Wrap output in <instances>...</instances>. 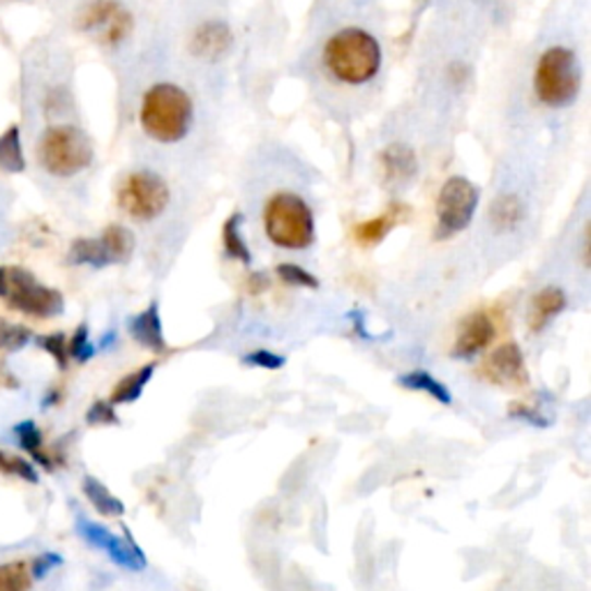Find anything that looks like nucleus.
<instances>
[{
    "label": "nucleus",
    "mask_w": 591,
    "mask_h": 591,
    "mask_svg": "<svg viewBox=\"0 0 591 591\" xmlns=\"http://www.w3.org/2000/svg\"><path fill=\"white\" fill-rule=\"evenodd\" d=\"M384 164H386L389 176H393V178H409L416 171L414 152L405 146H391L384 152Z\"/></svg>",
    "instance_id": "nucleus-26"
},
{
    "label": "nucleus",
    "mask_w": 591,
    "mask_h": 591,
    "mask_svg": "<svg viewBox=\"0 0 591 591\" xmlns=\"http://www.w3.org/2000/svg\"><path fill=\"white\" fill-rule=\"evenodd\" d=\"M0 169L8 171V174H22L26 169L22 135H19L16 125L8 127L3 135H0Z\"/></svg>",
    "instance_id": "nucleus-20"
},
{
    "label": "nucleus",
    "mask_w": 591,
    "mask_h": 591,
    "mask_svg": "<svg viewBox=\"0 0 591 591\" xmlns=\"http://www.w3.org/2000/svg\"><path fill=\"white\" fill-rule=\"evenodd\" d=\"M395 222H397V213L395 211L384 213V216H379L374 220H368L364 224H358L354 236H356V241L360 245H377L379 241H384V236L395 226Z\"/></svg>",
    "instance_id": "nucleus-24"
},
{
    "label": "nucleus",
    "mask_w": 591,
    "mask_h": 591,
    "mask_svg": "<svg viewBox=\"0 0 591 591\" xmlns=\"http://www.w3.org/2000/svg\"><path fill=\"white\" fill-rule=\"evenodd\" d=\"M0 298H5L14 310L37 319H53L65 310L63 294L47 287L22 266H5V290Z\"/></svg>",
    "instance_id": "nucleus-6"
},
{
    "label": "nucleus",
    "mask_w": 591,
    "mask_h": 591,
    "mask_svg": "<svg viewBox=\"0 0 591 591\" xmlns=\"http://www.w3.org/2000/svg\"><path fill=\"white\" fill-rule=\"evenodd\" d=\"M263 229L282 250H308L317 236L312 208L294 193H280L266 204Z\"/></svg>",
    "instance_id": "nucleus-3"
},
{
    "label": "nucleus",
    "mask_w": 591,
    "mask_h": 591,
    "mask_svg": "<svg viewBox=\"0 0 591 591\" xmlns=\"http://www.w3.org/2000/svg\"><path fill=\"white\" fill-rule=\"evenodd\" d=\"M37 156H40V164L49 174L70 178L90 167L93 144L79 127L56 125L42 135L40 146H37Z\"/></svg>",
    "instance_id": "nucleus-5"
},
{
    "label": "nucleus",
    "mask_w": 591,
    "mask_h": 591,
    "mask_svg": "<svg viewBox=\"0 0 591 591\" xmlns=\"http://www.w3.org/2000/svg\"><path fill=\"white\" fill-rule=\"evenodd\" d=\"M229 42H232V35H229L224 24H206L204 28H199L197 37H195V51L204 59H218L226 49Z\"/></svg>",
    "instance_id": "nucleus-19"
},
{
    "label": "nucleus",
    "mask_w": 591,
    "mask_h": 591,
    "mask_svg": "<svg viewBox=\"0 0 591 591\" xmlns=\"http://www.w3.org/2000/svg\"><path fill=\"white\" fill-rule=\"evenodd\" d=\"M33 584L26 562L0 564V591H28Z\"/></svg>",
    "instance_id": "nucleus-25"
},
{
    "label": "nucleus",
    "mask_w": 591,
    "mask_h": 591,
    "mask_svg": "<svg viewBox=\"0 0 591 591\" xmlns=\"http://www.w3.org/2000/svg\"><path fill=\"white\" fill-rule=\"evenodd\" d=\"M67 354L74 358L76 364H88V360L95 356V347L88 337V327L82 323L79 329L74 331V335L67 340Z\"/></svg>",
    "instance_id": "nucleus-31"
},
{
    "label": "nucleus",
    "mask_w": 591,
    "mask_h": 591,
    "mask_svg": "<svg viewBox=\"0 0 591 591\" xmlns=\"http://www.w3.org/2000/svg\"><path fill=\"white\" fill-rule=\"evenodd\" d=\"M483 372L497 381V384H527V366L525 354L516 342H506L500 349H494L492 356L485 360Z\"/></svg>",
    "instance_id": "nucleus-13"
},
{
    "label": "nucleus",
    "mask_w": 591,
    "mask_h": 591,
    "mask_svg": "<svg viewBox=\"0 0 591 591\" xmlns=\"http://www.w3.org/2000/svg\"><path fill=\"white\" fill-rule=\"evenodd\" d=\"M76 533H79V537L88 545L107 552L109 559L116 566H121V568L144 570L146 564H148L144 550L137 545L135 539H132V533L127 529L123 531V537H119V533L109 531L107 527H102L98 522H90L86 518H79V520H76Z\"/></svg>",
    "instance_id": "nucleus-10"
},
{
    "label": "nucleus",
    "mask_w": 591,
    "mask_h": 591,
    "mask_svg": "<svg viewBox=\"0 0 591 591\" xmlns=\"http://www.w3.org/2000/svg\"><path fill=\"white\" fill-rule=\"evenodd\" d=\"M35 345L40 347V349H45L56 360V366H59L61 370L67 368L70 354H67V337L63 333H51V335L37 337Z\"/></svg>",
    "instance_id": "nucleus-30"
},
{
    "label": "nucleus",
    "mask_w": 591,
    "mask_h": 591,
    "mask_svg": "<svg viewBox=\"0 0 591 591\" xmlns=\"http://www.w3.org/2000/svg\"><path fill=\"white\" fill-rule=\"evenodd\" d=\"M30 340H33V333L26 327L0 321V349L19 352V349H24Z\"/></svg>",
    "instance_id": "nucleus-28"
},
{
    "label": "nucleus",
    "mask_w": 591,
    "mask_h": 591,
    "mask_svg": "<svg viewBox=\"0 0 591 591\" xmlns=\"http://www.w3.org/2000/svg\"><path fill=\"white\" fill-rule=\"evenodd\" d=\"M566 305H568V298H566L564 290L552 287V284L550 287L541 290L529 303V310H527L529 329L541 333L543 329L550 327L552 319H557L566 310Z\"/></svg>",
    "instance_id": "nucleus-15"
},
{
    "label": "nucleus",
    "mask_w": 591,
    "mask_h": 591,
    "mask_svg": "<svg viewBox=\"0 0 591 591\" xmlns=\"http://www.w3.org/2000/svg\"><path fill=\"white\" fill-rule=\"evenodd\" d=\"M0 471L10 473V476H19V479L26 481V483H33V485L40 483V473H37L35 465L28 463L26 457H22V455L0 451Z\"/></svg>",
    "instance_id": "nucleus-27"
},
{
    "label": "nucleus",
    "mask_w": 591,
    "mask_h": 591,
    "mask_svg": "<svg viewBox=\"0 0 591 591\" xmlns=\"http://www.w3.org/2000/svg\"><path fill=\"white\" fill-rule=\"evenodd\" d=\"M86 423L88 426H119L116 405H111L109 399H98V403H93L90 409L86 411Z\"/></svg>",
    "instance_id": "nucleus-32"
},
{
    "label": "nucleus",
    "mask_w": 591,
    "mask_h": 591,
    "mask_svg": "<svg viewBox=\"0 0 591 591\" xmlns=\"http://www.w3.org/2000/svg\"><path fill=\"white\" fill-rule=\"evenodd\" d=\"M127 331L132 340L139 342V345L152 354H167V340L162 331V317L158 303H150L144 312L132 317L127 321Z\"/></svg>",
    "instance_id": "nucleus-14"
},
{
    "label": "nucleus",
    "mask_w": 591,
    "mask_h": 591,
    "mask_svg": "<svg viewBox=\"0 0 591 591\" xmlns=\"http://www.w3.org/2000/svg\"><path fill=\"white\" fill-rule=\"evenodd\" d=\"M397 384L403 386V389H409V391L428 393L430 397H434L436 403H442V405H451L453 403V395H451L448 386H444L440 379L432 377L426 370H414V372H407V374H399L397 377Z\"/></svg>",
    "instance_id": "nucleus-17"
},
{
    "label": "nucleus",
    "mask_w": 591,
    "mask_h": 591,
    "mask_svg": "<svg viewBox=\"0 0 591 591\" xmlns=\"http://www.w3.org/2000/svg\"><path fill=\"white\" fill-rule=\"evenodd\" d=\"M14 434H16V440H19V446H22L26 453L33 455V460L35 463H40L45 469H53V460H51V455L45 453L42 448V430L37 428L35 421H22L19 426H14Z\"/></svg>",
    "instance_id": "nucleus-22"
},
{
    "label": "nucleus",
    "mask_w": 591,
    "mask_h": 591,
    "mask_svg": "<svg viewBox=\"0 0 591 591\" xmlns=\"http://www.w3.org/2000/svg\"><path fill=\"white\" fill-rule=\"evenodd\" d=\"M119 206L123 208V213L139 222L156 220L169 206V185L156 171H135L119 189Z\"/></svg>",
    "instance_id": "nucleus-8"
},
{
    "label": "nucleus",
    "mask_w": 591,
    "mask_h": 591,
    "mask_svg": "<svg viewBox=\"0 0 591 591\" xmlns=\"http://www.w3.org/2000/svg\"><path fill=\"white\" fill-rule=\"evenodd\" d=\"M278 275L284 284H290V287H303V290H317L319 287V280L308 273L305 269H300V266L296 263H280L278 266Z\"/></svg>",
    "instance_id": "nucleus-29"
},
{
    "label": "nucleus",
    "mask_w": 591,
    "mask_h": 591,
    "mask_svg": "<svg viewBox=\"0 0 591 591\" xmlns=\"http://www.w3.org/2000/svg\"><path fill=\"white\" fill-rule=\"evenodd\" d=\"M508 416L520 418V421H525V423H529V426H533V428H550L547 418H543L539 411H533V409L527 407V405L513 403V405L508 407Z\"/></svg>",
    "instance_id": "nucleus-35"
},
{
    "label": "nucleus",
    "mask_w": 591,
    "mask_h": 591,
    "mask_svg": "<svg viewBox=\"0 0 591 591\" xmlns=\"http://www.w3.org/2000/svg\"><path fill=\"white\" fill-rule=\"evenodd\" d=\"M481 193L469 178L451 176L436 199V238H451L471 224Z\"/></svg>",
    "instance_id": "nucleus-7"
},
{
    "label": "nucleus",
    "mask_w": 591,
    "mask_h": 591,
    "mask_svg": "<svg viewBox=\"0 0 591 591\" xmlns=\"http://www.w3.org/2000/svg\"><path fill=\"white\" fill-rule=\"evenodd\" d=\"M494 335H497V329H494V321L490 319V315L483 310H476L460 321L451 356L457 360H471L492 345Z\"/></svg>",
    "instance_id": "nucleus-12"
},
{
    "label": "nucleus",
    "mask_w": 591,
    "mask_h": 591,
    "mask_svg": "<svg viewBox=\"0 0 591 591\" xmlns=\"http://www.w3.org/2000/svg\"><path fill=\"white\" fill-rule=\"evenodd\" d=\"M222 243H224V253L229 257L243 261L245 266L253 263V253H250V247H247V243L243 238V216L241 213H234L232 218L224 222Z\"/></svg>",
    "instance_id": "nucleus-21"
},
{
    "label": "nucleus",
    "mask_w": 591,
    "mask_h": 591,
    "mask_svg": "<svg viewBox=\"0 0 591 591\" xmlns=\"http://www.w3.org/2000/svg\"><path fill=\"white\" fill-rule=\"evenodd\" d=\"M522 216H525V208L516 195H504L490 208L492 224L502 229V232H510V229H516L522 222Z\"/></svg>",
    "instance_id": "nucleus-23"
},
{
    "label": "nucleus",
    "mask_w": 591,
    "mask_h": 591,
    "mask_svg": "<svg viewBox=\"0 0 591 591\" xmlns=\"http://www.w3.org/2000/svg\"><path fill=\"white\" fill-rule=\"evenodd\" d=\"M82 28L107 45H119L132 28V16L116 0H93L82 12Z\"/></svg>",
    "instance_id": "nucleus-11"
},
{
    "label": "nucleus",
    "mask_w": 591,
    "mask_h": 591,
    "mask_svg": "<svg viewBox=\"0 0 591 591\" xmlns=\"http://www.w3.org/2000/svg\"><path fill=\"white\" fill-rule=\"evenodd\" d=\"M152 372H156V364H148V366L139 368L137 372L125 374V377L119 381V386L113 389L109 403H111V405H130V403H137V399H139L141 393H144V389L148 386V381L152 379Z\"/></svg>",
    "instance_id": "nucleus-18"
},
{
    "label": "nucleus",
    "mask_w": 591,
    "mask_h": 591,
    "mask_svg": "<svg viewBox=\"0 0 591 591\" xmlns=\"http://www.w3.org/2000/svg\"><path fill=\"white\" fill-rule=\"evenodd\" d=\"M86 500L93 504V508L100 513L104 518H121L125 513V504L116 497V494H111V490L95 479V476H86L84 485H82Z\"/></svg>",
    "instance_id": "nucleus-16"
},
{
    "label": "nucleus",
    "mask_w": 591,
    "mask_h": 591,
    "mask_svg": "<svg viewBox=\"0 0 591 591\" xmlns=\"http://www.w3.org/2000/svg\"><path fill=\"white\" fill-rule=\"evenodd\" d=\"M243 364H245V366H250V368L280 370V368H284V364H287V358L280 356V354H273V352L259 349V352H253V354L243 356Z\"/></svg>",
    "instance_id": "nucleus-33"
},
{
    "label": "nucleus",
    "mask_w": 591,
    "mask_h": 591,
    "mask_svg": "<svg viewBox=\"0 0 591 591\" xmlns=\"http://www.w3.org/2000/svg\"><path fill=\"white\" fill-rule=\"evenodd\" d=\"M323 61L337 82L364 86L381 70V47L368 30L345 28L331 37Z\"/></svg>",
    "instance_id": "nucleus-2"
},
{
    "label": "nucleus",
    "mask_w": 591,
    "mask_h": 591,
    "mask_svg": "<svg viewBox=\"0 0 591 591\" xmlns=\"http://www.w3.org/2000/svg\"><path fill=\"white\" fill-rule=\"evenodd\" d=\"M63 564V557L56 555V552H45V555L35 557L30 564H28V570H30V578L33 580H42L47 578L53 568H59Z\"/></svg>",
    "instance_id": "nucleus-34"
},
{
    "label": "nucleus",
    "mask_w": 591,
    "mask_h": 591,
    "mask_svg": "<svg viewBox=\"0 0 591 591\" xmlns=\"http://www.w3.org/2000/svg\"><path fill=\"white\" fill-rule=\"evenodd\" d=\"M195 121V104L176 84H156L141 102V127L160 144H178L187 137Z\"/></svg>",
    "instance_id": "nucleus-1"
},
{
    "label": "nucleus",
    "mask_w": 591,
    "mask_h": 591,
    "mask_svg": "<svg viewBox=\"0 0 591 591\" xmlns=\"http://www.w3.org/2000/svg\"><path fill=\"white\" fill-rule=\"evenodd\" d=\"M582 70L578 56L566 47H550L537 65L533 88L539 100L550 109H564L578 100Z\"/></svg>",
    "instance_id": "nucleus-4"
},
{
    "label": "nucleus",
    "mask_w": 591,
    "mask_h": 591,
    "mask_svg": "<svg viewBox=\"0 0 591 591\" xmlns=\"http://www.w3.org/2000/svg\"><path fill=\"white\" fill-rule=\"evenodd\" d=\"M135 253V234L121 224L104 229L100 238H79L70 247L67 261L74 266H93V269H107L113 263H127Z\"/></svg>",
    "instance_id": "nucleus-9"
}]
</instances>
